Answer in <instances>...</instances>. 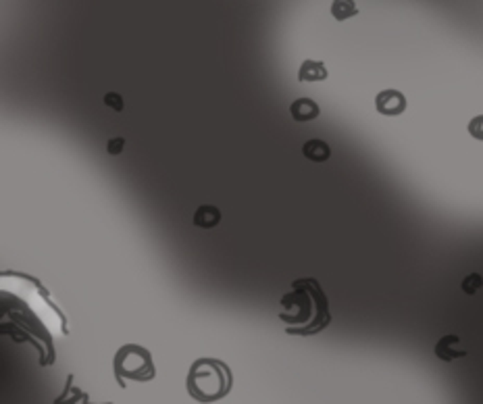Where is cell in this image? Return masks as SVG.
<instances>
[{
    "mask_svg": "<svg viewBox=\"0 0 483 404\" xmlns=\"http://www.w3.org/2000/svg\"><path fill=\"white\" fill-rule=\"evenodd\" d=\"M279 319L290 335H315L331 323L329 302L317 279H296L292 292L281 298Z\"/></svg>",
    "mask_w": 483,
    "mask_h": 404,
    "instance_id": "cell-1",
    "label": "cell"
},
{
    "mask_svg": "<svg viewBox=\"0 0 483 404\" xmlns=\"http://www.w3.org/2000/svg\"><path fill=\"white\" fill-rule=\"evenodd\" d=\"M435 356L444 363H452L456 358H463L467 356V348H463L461 344V337L456 333H446L438 340L435 348H433Z\"/></svg>",
    "mask_w": 483,
    "mask_h": 404,
    "instance_id": "cell-5",
    "label": "cell"
},
{
    "mask_svg": "<svg viewBox=\"0 0 483 404\" xmlns=\"http://www.w3.org/2000/svg\"><path fill=\"white\" fill-rule=\"evenodd\" d=\"M331 15L335 21H346L354 15H358V8L354 0H333L331 2Z\"/></svg>",
    "mask_w": 483,
    "mask_h": 404,
    "instance_id": "cell-10",
    "label": "cell"
},
{
    "mask_svg": "<svg viewBox=\"0 0 483 404\" xmlns=\"http://www.w3.org/2000/svg\"><path fill=\"white\" fill-rule=\"evenodd\" d=\"M375 109L379 115L398 117L406 111V96L398 90H382L375 98Z\"/></svg>",
    "mask_w": 483,
    "mask_h": 404,
    "instance_id": "cell-4",
    "label": "cell"
},
{
    "mask_svg": "<svg viewBox=\"0 0 483 404\" xmlns=\"http://www.w3.org/2000/svg\"><path fill=\"white\" fill-rule=\"evenodd\" d=\"M188 394L198 403H217L232 392L234 375L219 358H198L188 371Z\"/></svg>",
    "mask_w": 483,
    "mask_h": 404,
    "instance_id": "cell-2",
    "label": "cell"
},
{
    "mask_svg": "<svg viewBox=\"0 0 483 404\" xmlns=\"http://www.w3.org/2000/svg\"><path fill=\"white\" fill-rule=\"evenodd\" d=\"M327 80V67L321 61H313L307 59L302 61L300 69H298V81H323Z\"/></svg>",
    "mask_w": 483,
    "mask_h": 404,
    "instance_id": "cell-8",
    "label": "cell"
},
{
    "mask_svg": "<svg viewBox=\"0 0 483 404\" xmlns=\"http://www.w3.org/2000/svg\"><path fill=\"white\" fill-rule=\"evenodd\" d=\"M469 134L475 140H483V115H477L469 121Z\"/></svg>",
    "mask_w": 483,
    "mask_h": 404,
    "instance_id": "cell-14",
    "label": "cell"
},
{
    "mask_svg": "<svg viewBox=\"0 0 483 404\" xmlns=\"http://www.w3.org/2000/svg\"><path fill=\"white\" fill-rule=\"evenodd\" d=\"M482 286H483V277L479 275V273H469V275L463 279V292H465V294H469V296L477 294Z\"/></svg>",
    "mask_w": 483,
    "mask_h": 404,
    "instance_id": "cell-11",
    "label": "cell"
},
{
    "mask_svg": "<svg viewBox=\"0 0 483 404\" xmlns=\"http://www.w3.org/2000/svg\"><path fill=\"white\" fill-rule=\"evenodd\" d=\"M221 223V211L213 204H202L194 213V225L200 230H213Z\"/></svg>",
    "mask_w": 483,
    "mask_h": 404,
    "instance_id": "cell-7",
    "label": "cell"
},
{
    "mask_svg": "<svg viewBox=\"0 0 483 404\" xmlns=\"http://www.w3.org/2000/svg\"><path fill=\"white\" fill-rule=\"evenodd\" d=\"M302 155H304L309 161L325 162L329 161V157H331V148H329V144L323 142V140H309V142H304V146H302Z\"/></svg>",
    "mask_w": 483,
    "mask_h": 404,
    "instance_id": "cell-9",
    "label": "cell"
},
{
    "mask_svg": "<svg viewBox=\"0 0 483 404\" xmlns=\"http://www.w3.org/2000/svg\"><path fill=\"white\" fill-rule=\"evenodd\" d=\"M115 375L117 382L121 386H125V379L130 382H153L157 371H155V363H153V354L138 346V344H125L117 354H115Z\"/></svg>",
    "mask_w": 483,
    "mask_h": 404,
    "instance_id": "cell-3",
    "label": "cell"
},
{
    "mask_svg": "<svg viewBox=\"0 0 483 404\" xmlns=\"http://www.w3.org/2000/svg\"><path fill=\"white\" fill-rule=\"evenodd\" d=\"M123 148H125V138H111L108 140V144H106V153L111 155V157H117V155H121L123 153Z\"/></svg>",
    "mask_w": 483,
    "mask_h": 404,
    "instance_id": "cell-13",
    "label": "cell"
},
{
    "mask_svg": "<svg viewBox=\"0 0 483 404\" xmlns=\"http://www.w3.org/2000/svg\"><path fill=\"white\" fill-rule=\"evenodd\" d=\"M290 115H292L294 121L307 123V121H315L321 115V109L313 98H296L290 104Z\"/></svg>",
    "mask_w": 483,
    "mask_h": 404,
    "instance_id": "cell-6",
    "label": "cell"
},
{
    "mask_svg": "<svg viewBox=\"0 0 483 404\" xmlns=\"http://www.w3.org/2000/svg\"><path fill=\"white\" fill-rule=\"evenodd\" d=\"M104 104H106L108 109H113L115 113H121L123 106H125L121 94H117V92H106V94H104Z\"/></svg>",
    "mask_w": 483,
    "mask_h": 404,
    "instance_id": "cell-12",
    "label": "cell"
}]
</instances>
